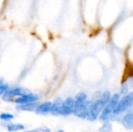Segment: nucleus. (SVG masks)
Instances as JSON below:
<instances>
[{
    "label": "nucleus",
    "instance_id": "10",
    "mask_svg": "<svg viewBox=\"0 0 133 132\" xmlns=\"http://www.w3.org/2000/svg\"><path fill=\"white\" fill-rule=\"evenodd\" d=\"M122 124L123 125L131 130L133 128V114L132 113H129L127 114L124 117H123V120H122Z\"/></svg>",
    "mask_w": 133,
    "mask_h": 132
},
{
    "label": "nucleus",
    "instance_id": "5",
    "mask_svg": "<svg viewBox=\"0 0 133 132\" xmlns=\"http://www.w3.org/2000/svg\"><path fill=\"white\" fill-rule=\"evenodd\" d=\"M29 91L27 89H23V88H14L12 89L7 90L2 96V100L4 101H9L12 98L17 96H23L25 94H27Z\"/></svg>",
    "mask_w": 133,
    "mask_h": 132
},
{
    "label": "nucleus",
    "instance_id": "18",
    "mask_svg": "<svg viewBox=\"0 0 133 132\" xmlns=\"http://www.w3.org/2000/svg\"><path fill=\"white\" fill-rule=\"evenodd\" d=\"M127 92H128V85L127 84L122 85V86L121 88V93L122 94H125V93H127Z\"/></svg>",
    "mask_w": 133,
    "mask_h": 132
},
{
    "label": "nucleus",
    "instance_id": "4",
    "mask_svg": "<svg viewBox=\"0 0 133 132\" xmlns=\"http://www.w3.org/2000/svg\"><path fill=\"white\" fill-rule=\"evenodd\" d=\"M93 105L92 101H85V103L80 107L73 110V113L76 116L80 118H88L90 114L91 107Z\"/></svg>",
    "mask_w": 133,
    "mask_h": 132
},
{
    "label": "nucleus",
    "instance_id": "15",
    "mask_svg": "<svg viewBox=\"0 0 133 132\" xmlns=\"http://www.w3.org/2000/svg\"><path fill=\"white\" fill-rule=\"evenodd\" d=\"M50 129L48 128H36L34 130H30V131H27L26 132H50Z\"/></svg>",
    "mask_w": 133,
    "mask_h": 132
},
{
    "label": "nucleus",
    "instance_id": "7",
    "mask_svg": "<svg viewBox=\"0 0 133 132\" xmlns=\"http://www.w3.org/2000/svg\"><path fill=\"white\" fill-rule=\"evenodd\" d=\"M38 100V96L36 94L28 93L19 96L15 100V103L19 104H26L30 103H35Z\"/></svg>",
    "mask_w": 133,
    "mask_h": 132
},
{
    "label": "nucleus",
    "instance_id": "16",
    "mask_svg": "<svg viewBox=\"0 0 133 132\" xmlns=\"http://www.w3.org/2000/svg\"><path fill=\"white\" fill-rule=\"evenodd\" d=\"M111 131V125L108 124H104L100 130V132H109Z\"/></svg>",
    "mask_w": 133,
    "mask_h": 132
},
{
    "label": "nucleus",
    "instance_id": "6",
    "mask_svg": "<svg viewBox=\"0 0 133 132\" xmlns=\"http://www.w3.org/2000/svg\"><path fill=\"white\" fill-rule=\"evenodd\" d=\"M74 109V100L72 98H67L62 103L60 115L68 116L73 113Z\"/></svg>",
    "mask_w": 133,
    "mask_h": 132
},
{
    "label": "nucleus",
    "instance_id": "3",
    "mask_svg": "<svg viewBox=\"0 0 133 132\" xmlns=\"http://www.w3.org/2000/svg\"><path fill=\"white\" fill-rule=\"evenodd\" d=\"M133 94L132 93H129L125 96H124L118 103H117L115 110H113V114L115 115H118L127 110L132 104Z\"/></svg>",
    "mask_w": 133,
    "mask_h": 132
},
{
    "label": "nucleus",
    "instance_id": "8",
    "mask_svg": "<svg viewBox=\"0 0 133 132\" xmlns=\"http://www.w3.org/2000/svg\"><path fill=\"white\" fill-rule=\"evenodd\" d=\"M62 103H63V101L61 98L56 99L51 105V111H50L51 113V114L55 115V116L60 115Z\"/></svg>",
    "mask_w": 133,
    "mask_h": 132
},
{
    "label": "nucleus",
    "instance_id": "19",
    "mask_svg": "<svg viewBox=\"0 0 133 132\" xmlns=\"http://www.w3.org/2000/svg\"><path fill=\"white\" fill-rule=\"evenodd\" d=\"M56 132H65L64 131H62V130H59V131H57Z\"/></svg>",
    "mask_w": 133,
    "mask_h": 132
},
{
    "label": "nucleus",
    "instance_id": "12",
    "mask_svg": "<svg viewBox=\"0 0 133 132\" xmlns=\"http://www.w3.org/2000/svg\"><path fill=\"white\" fill-rule=\"evenodd\" d=\"M37 105L36 103H26V104H20L18 106V109L20 110H25V111H32L37 108Z\"/></svg>",
    "mask_w": 133,
    "mask_h": 132
},
{
    "label": "nucleus",
    "instance_id": "11",
    "mask_svg": "<svg viewBox=\"0 0 133 132\" xmlns=\"http://www.w3.org/2000/svg\"><path fill=\"white\" fill-rule=\"evenodd\" d=\"M86 100H87V95L85 93L78 94V96H76V100H74V109L83 105L85 103Z\"/></svg>",
    "mask_w": 133,
    "mask_h": 132
},
{
    "label": "nucleus",
    "instance_id": "20",
    "mask_svg": "<svg viewBox=\"0 0 133 132\" xmlns=\"http://www.w3.org/2000/svg\"><path fill=\"white\" fill-rule=\"evenodd\" d=\"M1 83H2V80L0 79V85H1Z\"/></svg>",
    "mask_w": 133,
    "mask_h": 132
},
{
    "label": "nucleus",
    "instance_id": "2",
    "mask_svg": "<svg viewBox=\"0 0 133 132\" xmlns=\"http://www.w3.org/2000/svg\"><path fill=\"white\" fill-rule=\"evenodd\" d=\"M119 99H120V96L118 93L115 94L112 97L110 98V100H108V102L104 107L103 111L101 114L100 118L101 121H106L109 118L111 114L113 113V110H115L117 103H118Z\"/></svg>",
    "mask_w": 133,
    "mask_h": 132
},
{
    "label": "nucleus",
    "instance_id": "14",
    "mask_svg": "<svg viewBox=\"0 0 133 132\" xmlns=\"http://www.w3.org/2000/svg\"><path fill=\"white\" fill-rule=\"evenodd\" d=\"M13 118V115L11 114H7V113H3L0 114V119L3 121H9Z\"/></svg>",
    "mask_w": 133,
    "mask_h": 132
},
{
    "label": "nucleus",
    "instance_id": "1",
    "mask_svg": "<svg viewBox=\"0 0 133 132\" xmlns=\"http://www.w3.org/2000/svg\"><path fill=\"white\" fill-rule=\"evenodd\" d=\"M110 93L108 91H105L103 94H101V97L95 103H93L88 119L91 121L96 120L98 115L104 109V107H105V105L107 104V103L108 102V100H110Z\"/></svg>",
    "mask_w": 133,
    "mask_h": 132
},
{
    "label": "nucleus",
    "instance_id": "13",
    "mask_svg": "<svg viewBox=\"0 0 133 132\" xmlns=\"http://www.w3.org/2000/svg\"><path fill=\"white\" fill-rule=\"evenodd\" d=\"M24 129V126L20 124H10L7 126V130L10 132L21 131Z\"/></svg>",
    "mask_w": 133,
    "mask_h": 132
},
{
    "label": "nucleus",
    "instance_id": "9",
    "mask_svg": "<svg viewBox=\"0 0 133 132\" xmlns=\"http://www.w3.org/2000/svg\"><path fill=\"white\" fill-rule=\"evenodd\" d=\"M52 103L51 102H45L37 107L35 109V112L37 114H46L51 111Z\"/></svg>",
    "mask_w": 133,
    "mask_h": 132
},
{
    "label": "nucleus",
    "instance_id": "17",
    "mask_svg": "<svg viewBox=\"0 0 133 132\" xmlns=\"http://www.w3.org/2000/svg\"><path fill=\"white\" fill-rule=\"evenodd\" d=\"M8 89L7 85H0V96H2Z\"/></svg>",
    "mask_w": 133,
    "mask_h": 132
}]
</instances>
